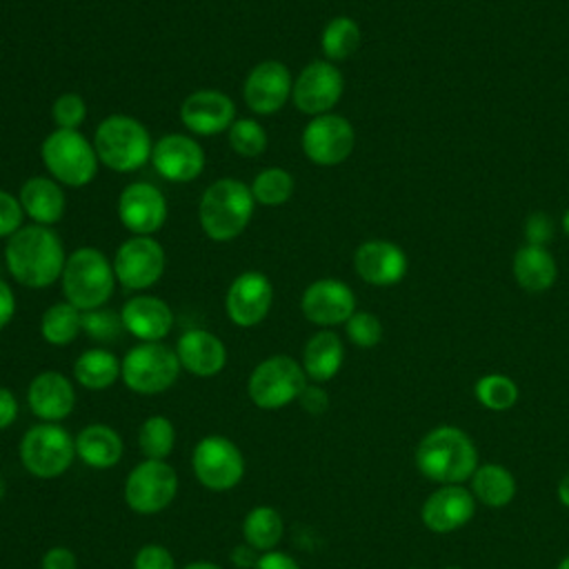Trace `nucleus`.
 <instances>
[{
  "instance_id": "obj_1",
  "label": "nucleus",
  "mask_w": 569,
  "mask_h": 569,
  "mask_svg": "<svg viewBox=\"0 0 569 569\" xmlns=\"http://www.w3.org/2000/svg\"><path fill=\"white\" fill-rule=\"evenodd\" d=\"M64 262V244L51 227L24 224L4 247V264L11 278L27 289H44L58 282Z\"/></svg>"
},
{
  "instance_id": "obj_2",
  "label": "nucleus",
  "mask_w": 569,
  "mask_h": 569,
  "mask_svg": "<svg viewBox=\"0 0 569 569\" xmlns=\"http://www.w3.org/2000/svg\"><path fill=\"white\" fill-rule=\"evenodd\" d=\"M413 458L418 471L436 485H462L480 465L476 442L453 425L429 429L420 438Z\"/></svg>"
},
{
  "instance_id": "obj_3",
  "label": "nucleus",
  "mask_w": 569,
  "mask_h": 569,
  "mask_svg": "<svg viewBox=\"0 0 569 569\" xmlns=\"http://www.w3.org/2000/svg\"><path fill=\"white\" fill-rule=\"evenodd\" d=\"M253 209L256 200L249 184L238 178H218L200 196L198 220L209 240L229 242L247 229Z\"/></svg>"
},
{
  "instance_id": "obj_4",
  "label": "nucleus",
  "mask_w": 569,
  "mask_h": 569,
  "mask_svg": "<svg viewBox=\"0 0 569 569\" xmlns=\"http://www.w3.org/2000/svg\"><path fill=\"white\" fill-rule=\"evenodd\" d=\"M91 142L100 164L111 171L131 173L151 162V133L133 116L111 113L102 118L93 131Z\"/></svg>"
},
{
  "instance_id": "obj_5",
  "label": "nucleus",
  "mask_w": 569,
  "mask_h": 569,
  "mask_svg": "<svg viewBox=\"0 0 569 569\" xmlns=\"http://www.w3.org/2000/svg\"><path fill=\"white\" fill-rule=\"evenodd\" d=\"M64 300L80 311L100 309L109 302L116 287L113 262L96 247H80L67 256L60 276Z\"/></svg>"
},
{
  "instance_id": "obj_6",
  "label": "nucleus",
  "mask_w": 569,
  "mask_h": 569,
  "mask_svg": "<svg viewBox=\"0 0 569 569\" xmlns=\"http://www.w3.org/2000/svg\"><path fill=\"white\" fill-rule=\"evenodd\" d=\"M44 169L62 187H87L98 173V156L78 129H53L40 144Z\"/></svg>"
},
{
  "instance_id": "obj_7",
  "label": "nucleus",
  "mask_w": 569,
  "mask_h": 569,
  "mask_svg": "<svg viewBox=\"0 0 569 569\" xmlns=\"http://www.w3.org/2000/svg\"><path fill=\"white\" fill-rule=\"evenodd\" d=\"M182 367L176 349L164 342H138L120 360V380L138 396H158L169 391Z\"/></svg>"
},
{
  "instance_id": "obj_8",
  "label": "nucleus",
  "mask_w": 569,
  "mask_h": 569,
  "mask_svg": "<svg viewBox=\"0 0 569 569\" xmlns=\"http://www.w3.org/2000/svg\"><path fill=\"white\" fill-rule=\"evenodd\" d=\"M22 467L42 480H53L69 471L76 456V438L60 422L31 425L18 445Z\"/></svg>"
},
{
  "instance_id": "obj_9",
  "label": "nucleus",
  "mask_w": 569,
  "mask_h": 569,
  "mask_svg": "<svg viewBox=\"0 0 569 569\" xmlns=\"http://www.w3.org/2000/svg\"><path fill=\"white\" fill-rule=\"evenodd\" d=\"M309 378L302 365L287 356L276 353L260 360L247 378V396L262 411H278L298 400Z\"/></svg>"
},
{
  "instance_id": "obj_10",
  "label": "nucleus",
  "mask_w": 569,
  "mask_h": 569,
  "mask_svg": "<svg viewBox=\"0 0 569 569\" xmlns=\"http://www.w3.org/2000/svg\"><path fill=\"white\" fill-rule=\"evenodd\" d=\"M191 469L196 480L209 491H231L244 478V456L240 447L220 433H209L193 445Z\"/></svg>"
},
{
  "instance_id": "obj_11",
  "label": "nucleus",
  "mask_w": 569,
  "mask_h": 569,
  "mask_svg": "<svg viewBox=\"0 0 569 569\" xmlns=\"http://www.w3.org/2000/svg\"><path fill=\"white\" fill-rule=\"evenodd\" d=\"M178 493V473L167 460L144 458L124 478L122 496L131 511L153 516L164 511Z\"/></svg>"
},
{
  "instance_id": "obj_12",
  "label": "nucleus",
  "mask_w": 569,
  "mask_h": 569,
  "mask_svg": "<svg viewBox=\"0 0 569 569\" xmlns=\"http://www.w3.org/2000/svg\"><path fill=\"white\" fill-rule=\"evenodd\" d=\"M111 262L120 287L127 291H147L162 278L167 256L153 236H131L116 249Z\"/></svg>"
},
{
  "instance_id": "obj_13",
  "label": "nucleus",
  "mask_w": 569,
  "mask_h": 569,
  "mask_svg": "<svg viewBox=\"0 0 569 569\" xmlns=\"http://www.w3.org/2000/svg\"><path fill=\"white\" fill-rule=\"evenodd\" d=\"M302 153L318 167H336L345 162L356 147L353 124L340 113L313 116L300 138Z\"/></svg>"
},
{
  "instance_id": "obj_14",
  "label": "nucleus",
  "mask_w": 569,
  "mask_h": 569,
  "mask_svg": "<svg viewBox=\"0 0 569 569\" xmlns=\"http://www.w3.org/2000/svg\"><path fill=\"white\" fill-rule=\"evenodd\" d=\"M345 91L342 71L329 60H311L302 71L293 78L291 100L300 113L322 116L331 113V109L340 102Z\"/></svg>"
},
{
  "instance_id": "obj_15",
  "label": "nucleus",
  "mask_w": 569,
  "mask_h": 569,
  "mask_svg": "<svg viewBox=\"0 0 569 569\" xmlns=\"http://www.w3.org/2000/svg\"><path fill=\"white\" fill-rule=\"evenodd\" d=\"M273 305V284L262 271H242L238 273L227 293H224V311L227 318L240 327L251 329L260 325Z\"/></svg>"
},
{
  "instance_id": "obj_16",
  "label": "nucleus",
  "mask_w": 569,
  "mask_h": 569,
  "mask_svg": "<svg viewBox=\"0 0 569 569\" xmlns=\"http://www.w3.org/2000/svg\"><path fill=\"white\" fill-rule=\"evenodd\" d=\"M118 220L131 236H153L169 216L164 193L151 182H131L118 196Z\"/></svg>"
},
{
  "instance_id": "obj_17",
  "label": "nucleus",
  "mask_w": 569,
  "mask_h": 569,
  "mask_svg": "<svg viewBox=\"0 0 569 569\" xmlns=\"http://www.w3.org/2000/svg\"><path fill=\"white\" fill-rule=\"evenodd\" d=\"M293 91V78L284 62L262 60L258 62L242 82V98L251 113L271 116L280 111Z\"/></svg>"
},
{
  "instance_id": "obj_18",
  "label": "nucleus",
  "mask_w": 569,
  "mask_h": 569,
  "mask_svg": "<svg viewBox=\"0 0 569 569\" xmlns=\"http://www.w3.org/2000/svg\"><path fill=\"white\" fill-rule=\"evenodd\" d=\"M302 316L322 329L345 325L356 311V293L336 278H318L305 287L300 298Z\"/></svg>"
},
{
  "instance_id": "obj_19",
  "label": "nucleus",
  "mask_w": 569,
  "mask_h": 569,
  "mask_svg": "<svg viewBox=\"0 0 569 569\" xmlns=\"http://www.w3.org/2000/svg\"><path fill=\"white\" fill-rule=\"evenodd\" d=\"M236 120V102L231 96L218 89H198L189 93L180 104V122L189 133L218 136L229 131Z\"/></svg>"
},
{
  "instance_id": "obj_20",
  "label": "nucleus",
  "mask_w": 569,
  "mask_h": 569,
  "mask_svg": "<svg viewBox=\"0 0 569 569\" xmlns=\"http://www.w3.org/2000/svg\"><path fill=\"white\" fill-rule=\"evenodd\" d=\"M204 151L193 136L167 133L153 142L151 164L169 182H191L204 169Z\"/></svg>"
},
{
  "instance_id": "obj_21",
  "label": "nucleus",
  "mask_w": 569,
  "mask_h": 569,
  "mask_svg": "<svg viewBox=\"0 0 569 569\" xmlns=\"http://www.w3.org/2000/svg\"><path fill=\"white\" fill-rule=\"evenodd\" d=\"M353 269L367 284L391 287L407 276L409 258L400 244L385 238H371L356 247Z\"/></svg>"
},
{
  "instance_id": "obj_22",
  "label": "nucleus",
  "mask_w": 569,
  "mask_h": 569,
  "mask_svg": "<svg viewBox=\"0 0 569 569\" xmlns=\"http://www.w3.org/2000/svg\"><path fill=\"white\" fill-rule=\"evenodd\" d=\"M476 505L473 493L465 485H438L425 498L420 520L433 533H451L473 518Z\"/></svg>"
},
{
  "instance_id": "obj_23",
  "label": "nucleus",
  "mask_w": 569,
  "mask_h": 569,
  "mask_svg": "<svg viewBox=\"0 0 569 569\" xmlns=\"http://www.w3.org/2000/svg\"><path fill=\"white\" fill-rule=\"evenodd\" d=\"M27 405L40 422H62L76 409V387L56 369L40 371L27 387Z\"/></svg>"
},
{
  "instance_id": "obj_24",
  "label": "nucleus",
  "mask_w": 569,
  "mask_h": 569,
  "mask_svg": "<svg viewBox=\"0 0 569 569\" xmlns=\"http://www.w3.org/2000/svg\"><path fill=\"white\" fill-rule=\"evenodd\" d=\"M124 333L140 342H162L173 329L171 307L151 293L131 296L120 309Z\"/></svg>"
},
{
  "instance_id": "obj_25",
  "label": "nucleus",
  "mask_w": 569,
  "mask_h": 569,
  "mask_svg": "<svg viewBox=\"0 0 569 569\" xmlns=\"http://www.w3.org/2000/svg\"><path fill=\"white\" fill-rule=\"evenodd\" d=\"M173 349L180 367L196 378H213L227 367L224 342L207 329H187Z\"/></svg>"
},
{
  "instance_id": "obj_26",
  "label": "nucleus",
  "mask_w": 569,
  "mask_h": 569,
  "mask_svg": "<svg viewBox=\"0 0 569 569\" xmlns=\"http://www.w3.org/2000/svg\"><path fill=\"white\" fill-rule=\"evenodd\" d=\"M18 200L24 209V216L33 224L53 227L62 220L67 209V198L62 191V184L47 176H33L22 182Z\"/></svg>"
},
{
  "instance_id": "obj_27",
  "label": "nucleus",
  "mask_w": 569,
  "mask_h": 569,
  "mask_svg": "<svg viewBox=\"0 0 569 569\" xmlns=\"http://www.w3.org/2000/svg\"><path fill=\"white\" fill-rule=\"evenodd\" d=\"M122 453V436L107 422H89L76 436V456L89 469H111L120 462Z\"/></svg>"
},
{
  "instance_id": "obj_28",
  "label": "nucleus",
  "mask_w": 569,
  "mask_h": 569,
  "mask_svg": "<svg viewBox=\"0 0 569 569\" xmlns=\"http://www.w3.org/2000/svg\"><path fill=\"white\" fill-rule=\"evenodd\" d=\"M345 362V345L340 336L333 329H320L316 331L302 349V369L309 378V382H329L338 376Z\"/></svg>"
},
{
  "instance_id": "obj_29",
  "label": "nucleus",
  "mask_w": 569,
  "mask_h": 569,
  "mask_svg": "<svg viewBox=\"0 0 569 569\" xmlns=\"http://www.w3.org/2000/svg\"><path fill=\"white\" fill-rule=\"evenodd\" d=\"M511 273L518 287L527 293H542L553 287L558 278V264L547 247L522 244L513 253Z\"/></svg>"
},
{
  "instance_id": "obj_30",
  "label": "nucleus",
  "mask_w": 569,
  "mask_h": 569,
  "mask_svg": "<svg viewBox=\"0 0 569 569\" xmlns=\"http://www.w3.org/2000/svg\"><path fill=\"white\" fill-rule=\"evenodd\" d=\"M469 491L473 493L476 502L491 509H500L516 498L518 485L507 467L498 462H482L469 478Z\"/></svg>"
},
{
  "instance_id": "obj_31",
  "label": "nucleus",
  "mask_w": 569,
  "mask_h": 569,
  "mask_svg": "<svg viewBox=\"0 0 569 569\" xmlns=\"http://www.w3.org/2000/svg\"><path fill=\"white\" fill-rule=\"evenodd\" d=\"M118 378H120V358L104 347L84 349L73 362V380L82 389L104 391L113 387Z\"/></svg>"
},
{
  "instance_id": "obj_32",
  "label": "nucleus",
  "mask_w": 569,
  "mask_h": 569,
  "mask_svg": "<svg viewBox=\"0 0 569 569\" xmlns=\"http://www.w3.org/2000/svg\"><path fill=\"white\" fill-rule=\"evenodd\" d=\"M242 540L253 547L258 553L273 551L284 536V520L280 511L271 505L251 507L240 525Z\"/></svg>"
},
{
  "instance_id": "obj_33",
  "label": "nucleus",
  "mask_w": 569,
  "mask_h": 569,
  "mask_svg": "<svg viewBox=\"0 0 569 569\" xmlns=\"http://www.w3.org/2000/svg\"><path fill=\"white\" fill-rule=\"evenodd\" d=\"M82 331V311L67 300L53 302L40 316V336L53 347L71 345Z\"/></svg>"
},
{
  "instance_id": "obj_34",
  "label": "nucleus",
  "mask_w": 569,
  "mask_h": 569,
  "mask_svg": "<svg viewBox=\"0 0 569 569\" xmlns=\"http://www.w3.org/2000/svg\"><path fill=\"white\" fill-rule=\"evenodd\" d=\"M360 40V24L349 16H336L325 24L320 33V49L325 53V60L336 64L351 58L358 51Z\"/></svg>"
},
{
  "instance_id": "obj_35",
  "label": "nucleus",
  "mask_w": 569,
  "mask_h": 569,
  "mask_svg": "<svg viewBox=\"0 0 569 569\" xmlns=\"http://www.w3.org/2000/svg\"><path fill=\"white\" fill-rule=\"evenodd\" d=\"M176 447V427L167 416L153 413L138 427V449L144 458L167 460Z\"/></svg>"
},
{
  "instance_id": "obj_36",
  "label": "nucleus",
  "mask_w": 569,
  "mask_h": 569,
  "mask_svg": "<svg viewBox=\"0 0 569 569\" xmlns=\"http://www.w3.org/2000/svg\"><path fill=\"white\" fill-rule=\"evenodd\" d=\"M256 204L262 207H280L289 202L296 189L293 176L282 167H264L256 173L253 182L249 184Z\"/></svg>"
},
{
  "instance_id": "obj_37",
  "label": "nucleus",
  "mask_w": 569,
  "mask_h": 569,
  "mask_svg": "<svg viewBox=\"0 0 569 569\" xmlns=\"http://www.w3.org/2000/svg\"><path fill=\"white\" fill-rule=\"evenodd\" d=\"M476 400L489 411H507L518 402V385L505 373H485L473 385Z\"/></svg>"
},
{
  "instance_id": "obj_38",
  "label": "nucleus",
  "mask_w": 569,
  "mask_h": 569,
  "mask_svg": "<svg viewBox=\"0 0 569 569\" xmlns=\"http://www.w3.org/2000/svg\"><path fill=\"white\" fill-rule=\"evenodd\" d=\"M227 138L229 147L242 158H258L267 149V131L256 118H236Z\"/></svg>"
},
{
  "instance_id": "obj_39",
  "label": "nucleus",
  "mask_w": 569,
  "mask_h": 569,
  "mask_svg": "<svg viewBox=\"0 0 569 569\" xmlns=\"http://www.w3.org/2000/svg\"><path fill=\"white\" fill-rule=\"evenodd\" d=\"M82 331L96 342H113L124 333L120 311L100 307L91 311H82Z\"/></svg>"
},
{
  "instance_id": "obj_40",
  "label": "nucleus",
  "mask_w": 569,
  "mask_h": 569,
  "mask_svg": "<svg viewBox=\"0 0 569 569\" xmlns=\"http://www.w3.org/2000/svg\"><path fill=\"white\" fill-rule=\"evenodd\" d=\"M345 333L351 345L360 349H373L382 340V322L371 311H353L345 322Z\"/></svg>"
},
{
  "instance_id": "obj_41",
  "label": "nucleus",
  "mask_w": 569,
  "mask_h": 569,
  "mask_svg": "<svg viewBox=\"0 0 569 569\" xmlns=\"http://www.w3.org/2000/svg\"><path fill=\"white\" fill-rule=\"evenodd\" d=\"M51 118L56 129H80L87 118L84 98L76 91L60 93L51 104Z\"/></svg>"
},
{
  "instance_id": "obj_42",
  "label": "nucleus",
  "mask_w": 569,
  "mask_h": 569,
  "mask_svg": "<svg viewBox=\"0 0 569 569\" xmlns=\"http://www.w3.org/2000/svg\"><path fill=\"white\" fill-rule=\"evenodd\" d=\"M24 227V209L18 196L0 189V238H11Z\"/></svg>"
},
{
  "instance_id": "obj_43",
  "label": "nucleus",
  "mask_w": 569,
  "mask_h": 569,
  "mask_svg": "<svg viewBox=\"0 0 569 569\" xmlns=\"http://www.w3.org/2000/svg\"><path fill=\"white\" fill-rule=\"evenodd\" d=\"M133 569H178L173 553L160 542L142 545L133 556Z\"/></svg>"
},
{
  "instance_id": "obj_44",
  "label": "nucleus",
  "mask_w": 569,
  "mask_h": 569,
  "mask_svg": "<svg viewBox=\"0 0 569 569\" xmlns=\"http://www.w3.org/2000/svg\"><path fill=\"white\" fill-rule=\"evenodd\" d=\"M553 231H556L553 220L545 211H533L525 220V240H527V244L547 247L553 238Z\"/></svg>"
},
{
  "instance_id": "obj_45",
  "label": "nucleus",
  "mask_w": 569,
  "mask_h": 569,
  "mask_svg": "<svg viewBox=\"0 0 569 569\" xmlns=\"http://www.w3.org/2000/svg\"><path fill=\"white\" fill-rule=\"evenodd\" d=\"M296 402H298L307 413L320 416V413H325V411L329 409V393L325 391L322 385H318V382H307V387L302 389V393L298 396Z\"/></svg>"
},
{
  "instance_id": "obj_46",
  "label": "nucleus",
  "mask_w": 569,
  "mask_h": 569,
  "mask_svg": "<svg viewBox=\"0 0 569 569\" xmlns=\"http://www.w3.org/2000/svg\"><path fill=\"white\" fill-rule=\"evenodd\" d=\"M40 569H78V556L64 545L49 547L40 558Z\"/></svg>"
},
{
  "instance_id": "obj_47",
  "label": "nucleus",
  "mask_w": 569,
  "mask_h": 569,
  "mask_svg": "<svg viewBox=\"0 0 569 569\" xmlns=\"http://www.w3.org/2000/svg\"><path fill=\"white\" fill-rule=\"evenodd\" d=\"M20 413V405L16 393L9 387H0V431L9 429Z\"/></svg>"
},
{
  "instance_id": "obj_48",
  "label": "nucleus",
  "mask_w": 569,
  "mask_h": 569,
  "mask_svg": "<svg viewBox=\"0 0 569 569\" xmlns=\"http://www.w3.org/2000/svg\"><path fill=\"white\" fill-rule=\"evenodd\" d=\"M253 569H300L298 560L284 551H264L258 556Z\"/></svg>"
},
{
  "instance_id": "obj_49",
  "label": "nucleus",
  "mask_w": 569,
  "mask_h": 569,
  "mask_svg": "<svg viewBox=\"0 0 569 569\" xmlns=\"http://www.w3.org/2000/svg\"><path fill=\"white\" fill-rule=\"evenodd\" d=\"M16 313V296L7 280L0 278V331L13 320Z\"/></svg>"
},
{
  "instance_id": "obj_50",
  "label": "nucleus",
  "mask_w": 569,
  "mask_h": 569,
  "mask_svg": "<svg viewBox=\"0 0 569 569\" xmlns=\"http://www.w3.org/2000/svg\"><path fill=\"white\" fill-rule=\"evenodd\" d=\"M258 556H260V553H258L253 547H249L247 542H242V545L233 547V551H231V562H233L236 567H240V569H253Z\"/></svg>"
},
{
  "instance_id": "obj_51",
  "label": "nucleus",
  "mask_w": 569,
  "mask_h": 569,
  "mask_svg": "<svg viewBox=\"0 0 569 569\" xmlns=\"http://www.w3.org/2000/svg\"><path fill=\"white\" fill-rule=\"evenodd\" d=\"M556 493H558L560 505L569 509V471H565V473H562V478L558 480V489H556Z\"/></svg>"
},
{
  "instance_id": "obj_52",
  "label": "nucleus",
  "mask_w": 569,
  "mask_h": 569,
  "mask_svg": "<svg viewBox=\"0 0 569 569\" xmlns=\"http://www.w3.org/2000/svg\"><path fill=\"white\" fill-rule=\"evenodd\" d=\"M180 569H222L218 562H211V560H193Z\"/></svg>"
},
{
  "instance_id": "obj_53",
  "label": "nucleus",
  "mask_w": 569,
  "mask_h": 569,
  "mask_svg": "<svg viewBox=\"0 0 569 569\" xmlns=\"http://www.w3.org/2000/svg\"><path fill=\"white\" fill-rule=\"evenodd\" d=\"M560 227L565 231V236H569V209L562 213V220H560Z\"/></svg>"
},
{
  "instance_id": "obj_54",
  "label": "nucleus",
  "mask_w": 569,
  "mask_h": 569,
  "mask_svg": "<svg viewBox=\"0 0 569 569\" xmlns=\"http://www.w3.org/2000/svg\"><path fill=\"white\" fill-rule=\"evenodd\" d=\"M4 496H7V480H4L2 473H0V502H2Z\"/></svg>"
},
{
  "instance_id": "obj_55",
  "label": "nucleus",
  "mask_w": 569,
  "mask_h": 569,
  "mask_svg": "<svg viewBox=\"0 0 569 569\" xmlns=\"http://www.w3.org/2000/svg\"><path fill=\"white\" fill-rule=\"evenodd\" d=\"M556 569H569V553L558 562V567Z\"/></svg>"
},
{
  "instance_id": "obj_56",
  "label": "nucleus",
  "mask_w": 569,
  "mask_h": 569,
  "mask_svg": "<svg viewBox=\"0 0 569 569\" xmlns=\"http://www.w3.org/2000/svg\"><path fill=\"white\" fill-rule=\"evenodd\" d=\"M442 569H462L460 565H447V567H442Z\"/></svg>"
},
{
  "instance_id": "obj_57",
  "label": "nucleus",
  "mask_w": 569,
  "mask_h": 569,
  "mask_svg": "<svg viewBox=\"0 0 569 569\" xmlns=\"http://www.w3.org/2000/svg\"><path fill=\"white\" fill-rule=\"evenodd\" d=\"M413 569H418V567H413Z\"/></svg>"
}]
</instances>
